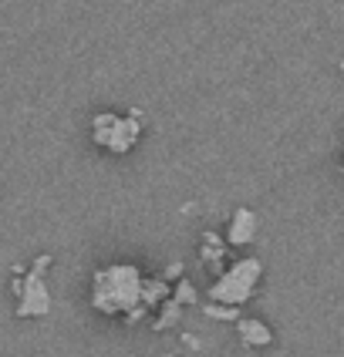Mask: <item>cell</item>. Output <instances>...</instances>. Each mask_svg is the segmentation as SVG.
<instances>
[{
    "mask_svg": "<svg viewBox=\"0 0 344 357\" xmlns=\"http://www.w3.org/2000/svg\"><path fill=\"white\" fill-rule=\"evenodd\" d=\"M44 266H51V257H38L34 266L14 280V290H17V317H44L51 310V294H47V283H44Z\"/></svg>",
    "mask_w": 344,
    "mask_h": 357,
    "instance_id": "4",
    "label": "cell"
},
{
    "mask_svg": "<svg viewBox=\"0 0 344 357\" xmlns=\"http://www.w3.org/2000/svg\"><path fill=\"white\" fill-rule=\"evenodd\" d=\"M169 297L176 300V303H179V307H186V303H196V287H193V283H189V280L182 277L179 283H176V290H172V294H169Z\"/></svg>",
    "mask_w": 344,
    "mask_h": 357,
    "instance_id": "11",
    "label": "cell"
},
{
    "mask_svg": "<svg viewBox=\"0 0 344 357\" xmlns=\"http://www.w3.org/2000/svg\"><path fill=\"white\" fill-rule=\"evenodd\" d=\"M179 273H182V263H172V266H169V270H165V283H172V280H179Z\"/></svg>",
    "mask_w": 344,
    "mask_h": 357,
    "instance_id": "12",
    "label": "cell"
},
{
    "mask_svg": "<svg viewBox=\"0 0 344 357\" xmlns=\"http://www.w3.org/2000/svg\"><path fill=\"white\" fill-rule=\"evenodd\" d=\"M260 277H263V263L257 257L237 259V263H233L230 270H223L220 280L209 287V300H213V303H226V307H243L246 300L253 297Z\"/></svg>",
    "mask_w": 344,
    "mask_h": 357,
    "instance_id": "2",
    "label": "cell"
},
{
    "mask_svg": "<svg viewBox=\"0 0 344 357\" xmlns=\"http://www.w3.org/2000/svg\"><path fill=\"white\" fill-rule=\"evenodd\" d=\"M237 337H240L243 347L260 351V347H267V344H274V331L257 317H240L237 320Z\"/></svg>",
    "mask_w": 344,
    "mask_h": 357,
    "instance_id": "6",
    "label": "cell"
},
{
    "mask_svg": "<svg viewBox=\"0 0 344 357\" xmlns=\"http://www.w3.org/2000/svg\"><path fill=\"white\" fill-rule=\"evenodd\" d=\"M223 253H226V250H223L220 236H216V233H206V236H202V250H200L202 263H213V266H216L223 259Z\"/></svg>",
    "mask_w": 344,
    "mask_h": 357,
    "instance_id": "9",
    "label": "cell"
},
{
    "mask_svg": "<svg viewBox=\"0 0 344 357\" xmlns=\"http://www.w3.org/2000/svg\"><path fill=\"white\" fill-rule=\"evenodd\" d=\"M142 135V121L135 115H115V112H101L91 119V139L95 145L115 152V155H125Z\"/></svg>",
    "mask_w": 344,
    "mask_h": 357,
    "instance_id": "3",
    "label": "cell"
},
{
    "mask_svg": "<svg viewBox=\"0 0 344 357\" xmlns=\"http://www.w3.org/2000/svg\"><path fill=\"white\" fill-rule=\"evenodd\" d=\"M162 357H176V354H162Z\"/></svg>",
    "mask_w": 344,
    "mask_h": 357,
    "instance_id": "13",
    "label": "cell"
},
{
    "mask_svg": "<svg viewBox=\"0 0 344 357\" xmlns=\"http://www.w3.org/2000/svg\"><path fill=\"white\" fill-rule=\"evenodd\" d=\"M202 314L213 320H230V324H237L240 320V307H226V303H202Z\"/></svg>",
    "mask_w": 344,
    "mask_h": 357,
    "instance_id": "10",
    "label": "cell"
},
{
    "mask_svg": "<svg viewBox=\"0 0 344 357\" xmlns=\"http://www.w3.org/2000/svg\"><path fill=\"white\" fill-rule=\"evenodd\" d=\"M257 236V213L240 206L233 219H230V229H226V246H250Z\"/></svg>",
    "mask_w": 344,
    "mask_h": 357,
    "instance_id": "5",
    "label": "cell"
},
{
    "mask_svg": "<svg viewBox=\"0 0 344 357\" xmlns=\"http://www.w3.org/2000/svg\"><path fill=\"white\" fill-rule=\"evenodd\" d=\"M179 320H182V307L169 297V300H162L159 303V317L152 320V327H156V331H169V327H176Z\"/></svg>",
    "mask_w": 344,
    "mask_h": 357,
    "instance_id": "8",
    "label": "cell"
},
{
    "mask_svg": "<svg viewBox=\"0 0 344 357\" xmlns=\"http://www.w3.org/2000/svg\"><path fill=\"white\" fill-rule=\"evenodd\" d=\"M142 273L139 266H128V263H112L105 270H95L91 277V307L98 314L108 317H119L142 307Z\"/></svg>",
    "mask_w": 344,
    "mask_h": 357,
    "instance_id": "1",
    "label": "cell"
},
{
    "mask_svg": "<svg viewBox=\"0 0 344 357\" xmlns=\"http://www.w3.org/2000/svg\"><path fill=\"white\" fill-rule=\"evenodd\" d=\"M169 283L165 280H149V277H142V297L139 303L145 307V310H152V307H159L162 300H169Z\"/></svg>",
    "mask_w": 344,
    "mask_h": 357,
    "instance_id": "7",
    "label": "cell"
}]
</instances>
